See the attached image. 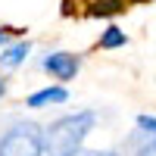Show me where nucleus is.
I'll use <instances>...</instances> for the list:
<instances>
[{
  "label": "nucleus",
  "mask_w": 156,
  "mask_h": 156,
  "mask_svg": "<svg viewBox=\"0 0 156 156\" xmlns=\"http://www.w3.org/2000/svg\"><path fill=\"white\" fill-rule=\"evenodd\" d=\"M137 128H140L147 137L156 140V119H153V115H137Z\"/></svg>",
  "instance_id": "6e6552de"
},
{
  "label": "nucleus",
  "mask_w": 156,
  "mask_h": 156,
  "mask_svg": "<svg viewBox=\"0 0 156 156\" xmlns=\"http://www.w3.org/2000/svg\"><path fill=\"white\" fill-rule=\"evenodd\" d=\"M137 156H156V140H153V144H147V147H140Z\"/></svg>",
  "instance_id": "9d476101"
},
{
  "label": "nucleus",
  "mask_w": 156,
  "mask_h": 156,
  "mask_svg": "<svg viewBox=\"0 0 156 156\" xmlns=\"http://www.w3.org/2000/svg\"><path fill=\"white\" fill-rule=\"evenodd\" d=\"M6 94V81H3V78H0V97H3Z\"/></svg>",
  "instance_id": "f8f14e48"
},
{
  "label": "nucleus",
  "mask_w": 156,
  "mask_h": 156,
  "mask_svg": "<svg viewBox=\"0 0 156 156\" xmlns=\"http://www.w3.org/2000/svg\"><path fill=\"white\" fill-rule=\"evenodd\" d=\"M41 66H44V72H50L53 78H59V81H72L75 72L81 69V59L75 53H47Z\"/></svg>",
  "instance_id": "7ed1b4c3"
},
{
  "label": "nucleus",
  "mask_w": 156,
  "mask_h": 156,
  "mask_svg": "<svg viewBox=\"0 0 156 156\" xmlns=\"http://www.w3.org/2000/svg\"><path fill=\"white\" fill-rule=\"evenodd\" d=\"M69 156H119V153H115V150H81V147H78Z\"/></svg>",
  "instance_id": "1a4fd4ad"
},
{
  "label": "nucleus",
  "mask_w": 156,
  "mask_h": 156,
  "mask_svg": "<svg viewBox=\"0 0 156 156\" xmlns=\"http://www.w3.org/2000/svg\"><path fill=\"white\" fill-rule=\"evenodd\" d=\"M12 34H16V31H6V28H0V47H3V44H9V37Z\"/></svg>",
  "instance_id": "9b49d317"
},
{
  "label": "nucleus",
  "mask_w": 156,
  "mask_h": 156,
  "mask_svg": "<svg viewBox=\"0 0 156 156\" xmlns=\"http://www.w3.org/2000/svg\"><path fill=\"white\" fill-rule=\"evenodd\" d=\"M28 44H25V41H19V44H12V47H6L3 50V53H0V66H3V69H16L19 66V62L25 59V56H28Z\"/></svg>",
  "instance_id": "39448f33"
},
{
  "label": "nucleus",
  "mask_w": 156,
  "mask_h": 156,
  "mask_svg": "<svg viewBox=\"0 0 156 156\" xmlns=\"http://www.w3.org/2000/svg\"><path fill=\"white\" fill-rule=\"evenodd\" d=\"M0 156H44V128L34 122H16L0 137Z\"/></svg>",
  "instance_id": "f03ea898"
},
{
  "label": "nucleus",
  "mask_w": 156,
  "mask_h": 156,
  "mask_svg": "<svg viewBox=\"0 0 156 156\" xmlns=\"http://www.w3.org/2000/svg\"><path fill=\"white\" fill-rule=\"evenodd\" d=\"M97 122V112H75V115H62L50 128H44V153L47 156H69L72 150L81 147V140L90 134V128Z\"/></svg>",
  "instance_id": "f257e3e1"
},
{
  "label": "nucleus",
  "mask_w": 156,
  "mask_h": 156,
  "mask_svg": "<svg viewBox=\"0 0 156 156\" xmlns=\"http://www.w3.org/2000/svg\"><path fill=\"white\" fill-rule=\"evenodd\" d=\"M125 44H128V37H125L122 28H115V25H109V28L100 34V47H103V50H119V47H125Z\"/></svg>",
  "instance_id": "423d86ee"
},
{
  "label": "nucleus",
  "mask_w": 156,
  "mask_h": 156,
  "mask_svg": "<svg viewBox=\"0 0 156 156\" xmlns=\"http://www.w3.org/2000/svg\"><path fill=\"white\" fill-rule=\"evenodd\" d=\"M87 12L90 16H115V12H125V0H94Z\"/></svg>",
  "instance_id": "0eeeda50"
},
{
  "label": "nucleus",
  "mask_w": 156,
  "mask_h": 156,
  "mask_svg": "<svg viewBox=\"0 0 156 156\" xmlns=\"http://www.w3.org/2000/svg\"><path fill=\"white\" fill-rule=\"evenodd\" d=\"M66 100H69V90H66V87H44V90H37V94H31L28 100H25V106L41 109V106H50V103H66Z\"/></svg>",
  "instance_id": "20e7f679"
}]
</instances>
